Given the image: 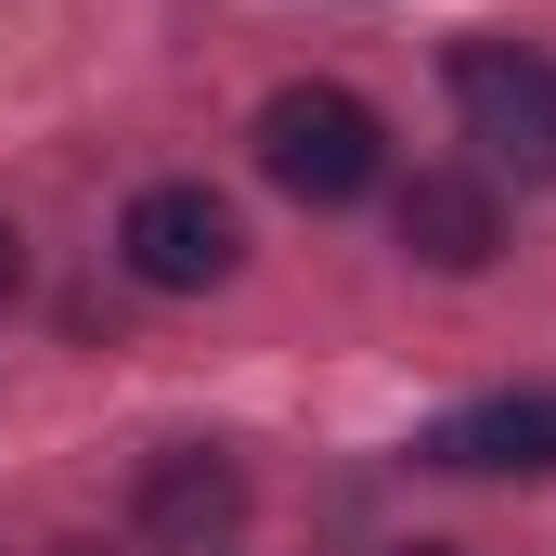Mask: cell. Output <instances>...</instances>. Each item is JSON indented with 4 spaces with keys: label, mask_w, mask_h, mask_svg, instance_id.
I'll use <instances>...</instances> for the list:
<instances>
[{
    "label": "cell",
    "mask_w": 556,
    "mask_h": 556,
    "mask_svg": "<svg viewBox=\"0 0 556 556\" xmlns=\"http://www.w3.org/2000/svg\"><path fill=\"white\" fill-rule=\"evenodd\" d=\"M260 168H273L298 207H350V194H376L389 130H376L363 91H337V78H285L273 104H260Z\"/></svg>",
    "instance_id": "1"
},
{
    "label": "cell",
    "mask_w": 556,
    "mask_h": 556,
    "mask_svg": "<svg viewBox=\"0 0 556 556\" xmlns=\"http://www.w3.org/2000/svg\"><path fill=\"white\" fill-rule=\"evenodd\" d=\"M453 117L492 168L518 181H556V65L518 52V39H453Z\"/></svg>",
    "instance_id": "2"
},
{
    "label": "cell",
    "mask_w": 556,
    "mask_h": 556,
    "mask_svg": "<svg viewBox=\"0 0 556 556\" xmlns=\"http://www.w3.org/2000/svg\"><path fill=\"white\" fill-rule=\"evenodd\" d=\"M117 260H130L155 298H207V285L247 260V220H233L207 181H155V194H130V220H117Z\"/></svg>",
    "instance_id": "3"
},
{
    "label": "cell",
    "mask_w": 556,
    "mask_h": 556,
    "mask_svg": "<svg viewBox=\"0 0 556 556\" xmlns=\"http://www.w3.org/2000/svg\"><path fill=\"white\" fill-rule=\"evenodd\" d=\"M427 466L453 479H556V389H505L427 427Z\"/></svg>",
    "instance_id": "4"
},
{
    "label": "cell",
    "mask_w": 556,
    "mask_h": 556,
    "mask_svg": "<svg viewBox=\"0 0 556 556\" xmlns=\"http://www.w3.org/2000/svg\"><path fill=\"white\" fill-rule=\"evenodd\" d=\"M142 544H220V531H233V518H247V466H233V453H155V466H142Z\"/></svg>",
    "instance_id": "5"
},
{
    "label": "cell",
    "mask_w": 556,
    "mask_h": 556,
    "mask_svg": "<svg viewBox=\"0 0 556 556\" xmlns=\"http://www.w3.org/2000/svg\"><path fill=\"white\" fill-rule=\"evenodd\" d=\"M402 247H415L427 273H479V260L505 247V220H492V194H479V181L427 168V181H402Z\"/></svg>",
    "instance_id": "6"
},
{
    "label": "cell",
    "mask_w": 556,
    "mask_h": 556,
    "mask_svg": "<svg viewBox=\"0 0 556 556\" xmlns=\"http://www.w3.org/2000/svg\"><path fill=\"white\" fill-rule=\"evenodd\" d=\"M13 285H26V247H13V220H0V298H13Z\"/></svg>",
    "instance_id": "7"
},
{
    "label": "cell",
    "mask_w": 556,
    "mask_h": 556,
    "mask_svg": "<svg viewBox=\"0 0 556 556\" xmlns=\"http://www.w3.org/2000/svg\"><path fill=\"white\" fill-rule=\"evenodd\" d=\"M402 556H453V544H402Z\"/></svg>",
    "instance_id": "8"
},
{
    "label": "cell",
    "mask_w": 556,
    "mask_h": 556,
    "mask_svg": "<svg viewBox=\"0 0 556 556\" xmlns=\"http://www.w3.org/2000/svg\"><path fill=\"white\" fill-rule=\"evenodd\" d=\"M65 556H91V544H65Z\"/></svg>",
    "instance_id": "9"
}]
</instances>
